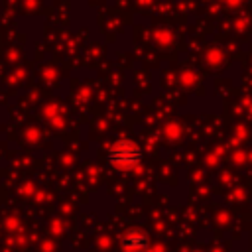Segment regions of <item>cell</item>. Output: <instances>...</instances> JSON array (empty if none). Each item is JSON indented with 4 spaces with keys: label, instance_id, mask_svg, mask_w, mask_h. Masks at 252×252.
<instances>
[{
    "label": "cell",
    "instance_id": "cell-2",
    "mask_svg": "<svg viewBox=\"0 0 252 252\" xmlns=\"http://www.w3.org/2000/svg\"><path fill=\"white\" fill-rule=\"evenodd\" d=\"M146 244H148V234L142 230H132L122 240V246L126 250H142V248H146Z\"/></svg>",
    "mask_w": 252,
    "mask_h": 252
},
{
    "label": "cell",
    "instance_id": "cell-1",
    "mask_svg": "<svg viewBox=\"0 0 252 252\" xmlns=\"http://www.w3.org/2000/svg\"><path fill=\"white\" fill-rule=\"evenodd\" d=\"M140 159H142V150L132 142H120L112 146V150L108 152V161H112L118 167H134L140 163Z\"/></svg>",
    "mask_w": 252,
    "mask_h": 252
}]
</instances>
